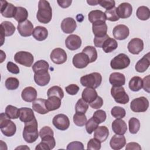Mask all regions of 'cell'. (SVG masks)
I'll return each mask as SVG.
<instances>
[{
	"mask_svg": "<svg viewBox=\"0 0 150 150\" xmlns=\"http://www.w3.org/2000/svg\"><path fill=\"white\" fill-rule=\"evenodd\" d=\"M52 18V9L48 1L40 0L38 3V11L36 14L38 21L44 24L50 22Z\"/></svg>",
	"mask_w": 150,
	"mask_h": 150,
	"instance_id": "cell-1",
	"label": "cell"
},
{
	"mask_svg": "<svg viewBox=\"0 0 150 150\" xmlns=\"http://www.w3.org/2000/svg\"><path fill=\"white\" fill-rule=\"evenodd\" d=\"M38 122L35 118L32 121L25 123L22 135L24 140L28 143H33L39 137Z\"/></svg>",
	"mask_w": 150,
	"mask_h": 150,
	"instance_id": "cell-2",
	"label": "cell"
},
{
	"mask_svg": "<svg viewBox=\"0 0 150 150\" xmlns=\"http://www.w3.org/2000/svg\"><path fill=\"white\" fill-rule=\"evenodd\" d=\"M0 128L2 133L6 137H12L16 132L15 124L10 120L5 112L0 114Z\"/></svg>",
	"mask_w": 150,
	"mask_h": 150,
	"instance_id": "cell-3",
	"label": "cell"
},
{
	"mask_svg": "<svg viewBox=\"0 0 150 150\" xmlns=\"http://www.w3.org/2000/svg\"><path fill=\"white\" fill-rule=\"evenodd\" d=\"M102 82V76L97 72L91 73L84 75L80 78V83L83 86L96 88L99 87Z\"/></svg>",
	"mask_w": 150,
	"mask_h": 150,
	"instance_id": "cell-4",
	"label": "cell"
},
{
	"mask_svg": "<svg viewBox=\"0 0 150 150\" xmlns=\"http://www.w3.org/2000/svg\"><path fill=\"white\" fill-rule=\"evenodd\" d=\"M129 64L128 56L124 53H120L111 60L110 66L114 70H122L127 68Z\"/></svg>",
	"mask_w": 150,
	"mask_h": 150,
	"instance_id": "cell-5",
	"label": "cell"
},
{
	"mask_svg": "<svg viewBox=\"0 0 150 150\" xmlns=\"http://www.w3.org/2000/svg\"><path fill=\"white\" fill-rule=\"evenodd\" d=\"M111 94L115 101L121 104H125L128 103L129 98L122 86H112L111 88Z\"/></svg>",
	"mask_w": 150,
	"mask_h": 150,
	"instance_id": "cell-6",
	"label": "cell"
},
{
	"mask_svg": "<svg viewBox=\"0 0 150 150\" xmlns=\"http://www.w3.org/2000/svg\"><path fill=\"white\" fill-rule=\"evenodd\" d=\"M14 60L17 63L29 67L33 64L34 57L32 53L28 52L20 51L15 53L14 56Z\"/></svg>",
	"mask_w": 150,
	"mask_h": 150,
	"instance_id": "cell-7",
	"label": "cell"
},
{
	"mask_svg": "<svg viewBox=\"0 0 150 150\" xmlns=\"http://www.w3.org/2000/svg\"><path fill=\"white\" fill-rule=\"evenodd\" d=\"M149 107V101L145 97L134 98L130 104L131 110L135 112H145Z\"/></svg>",
	"mask_w": 150,
	"mask_h": 150,
	"instance_id": "cell-8",
	"label": "cell"
},
{
	"mask_svg": "<svg viewBox=\"0 0 150 150\" xmlns=\"http://www.w3.org/2000/svg\"><path fill=\"white\" fill-rule=\"evenodd\" d=\"M53 125L58 129L65 131L70 126V120L67 115L63 114H59L55 115L52 120Z\"/></svg>",
	"mask_w": 150,
	"mask_h": 150,
	"instance_id": "cell-9",
	"label": "cell"
},
{
	"mask_svg": "<svg viewBox=\"0 0 150 150\" xmlns=\"http://www.w3.org/2000/svg\"><path fill=\"white\" fill-rule=\"evenodd\" d=\"M50 57L51 60L55 64H61L67 60V54L65 50L62 48H55L50 53Z\"/></svg>",
	"mask_w": 150,
	"mask_h": 150,
	"instance_id": "cell-10",
	"label": "cell"
},
{
	"mask_svg": "<svg viewBox=\"0 0 150 150\" xmlns=\"http://www.w3.org/2000/svg\"><path fill=\"white\" fill-rule=\"evenodd\" d=\"M19 33L23 37L30 36L33 32V25L29 20L19 23L17 26Z\"/></svg>",
	"mask_w": 150,
	"mask_h": 150,
	"instance_id": "cell-11",
	"label": "cell"
},
{
	"mask_svg": "<svg viewBox=\"0 0 150 150\" xmlns=\"http://www.w3.org/2000/svg\"><path fill=\"white\" fill-rule=\"evenodd\" d=\"M15 31V27L13 23L9 21H4L1 23V45L4 42L5 36H12Z\"/></svg>",
	"mask_w": 150,
	"mask_h": 150,
	"instance_id": "cell-12",
	"label": "cell"
},
{
	"mask_svg": "<svg viewBox=\"0 0 150 150\" xmlns=\"http://www.w3.org/2000/svg\"><path fill=\"white\" fill-rule=\"evenodd\" d=\"M16 7L6 1H1V13L5 18H14Z\"/></svg>",
	"mask_w": 150,
	"mask_h": 150,
	"instance_id": "cell-13",
	"label": "cell"
},
{
	"mask_svg": "<svg viewBox=\"0 0 150 150\" xmlns=\"http://www.w3.org/2000/svg\"><path fill=\"white\" fill-rule=\"evenodd\" d=\"M72 62L74 66L77 69H83L90 63L88 56L83 52L76 54L73 57Z\"/></svg>",
	"mask_w": 150,
	"mask_h": 150,
	"instance_id": "cell-14",
	"label": "cell"
},
{
	"mask_svg": "<svg viewBox=\"0 0 150 150\" xmlns=\"http://www.w3.org/2000/svg\"><path fill=\"white\" fill-rule=\"evenodd\" d=\"M112 34L115 39L119 40H124L129 36V28L125 25H118L114 28Z\"/></svg>",
	"mask_w": 150,
	"mask_h": 150,
	"instance_id": "cell-15",
	"label": "cell"
},
{
	"mask_svg": "<svg viewBox=\"0 0 150 150\" xmlns=\"http://www.w3.org/2000/svg\"><path fill=\"white\" fill-rule=\"evenodd\" d=\"M128 51L133 54H138L144 49V42L139 38H133L128 43Z\"/></svg>",
	"mask_w": 150,
	"mask_h": 150,
	"instance_id": "cell-16",
	"label": "cell"
},
{
	"mask_svg": "<svg viewBox=\"0 0 150 150\" xmlns=\"http://www.w3.org/2000/svg\"><path fill=\"white\" fill-rule=\"evenodd\" d=\"M65 45L68 49L75 50L80 47L81 45V39L78 35H70L66 39Z\"/></svg>",
	"mask_w": 150,
	"mask_h": 150,
	"instance_id": "cell-17",
	"label": "cell"
},
{
	"mask_svg": "<svg viewBox=\"0 0 150 150\" xmlns=\"http://www.w3.org/2000/svg\"><path fill=\"white\" fill-rule=\"evenodd\" d=\"M132 12V6L128 2H123L117 8V13L119 18L126 19L129 18Z\"/></svg>",
	"mask_w": 150,
	"mask_h": 150,
	"instance_id": "cell-18",
	"label": "cell"
},
{
	"mask_svg": "<svg viewBox=\"0 0 150 150\" xmlns=\"http://www.w3.org/2000/svg\"><path fill=\"white\" fill-rule=\"evenodd\" d=\"M126 144V139L123 135L115 134L112 136L110 141V145L114 150L122 149Z\"/></svg>",
	"mask_w": 150,
	"mask_h": 150,
	"instance_id": "cell-19",
	"label": "cell"
},
{
	"mask_svg": "<svg viewBox=\"0 0 150 150\" xmlns=\"http://www.w3.org/2000/svg\"><path fill=\"white\" fill-rule=\"evenodd\" d=\"M77 24L75 20L70 17L64 18L61 23V29L65 33H71L76 29Z\"/></svg>",
	"mask_w": 150,
	"mask_h": 150,
	"instance_id": "cell-20",
	"label": "cell"
},
{
	"mask_svg": "<svg viewBox=\"0 0 150 150\" xmlns=\"http://www.w3.org/2000/svg\"><path fill=\"white\" fill-rule=\"evenodd\" d=\"M92 30L95 36L101 37L107 35V25L105 22L98 21L93 23Z\"/></svg>",
	"mask_w": 150,
	"mask_h": 150,
	"instance_id": "cell-21",
	"label": "cell"
},
{
	"mask_svg": "<svg viewBox=\"0 0 150 150\" xmlns=\"http://www.w3.org/2000/svg\"><path fill=\"white\" fill-rule=\"evenodd\" d=\"M111 126L113 132L116 134L124 135L127 130V124L121 118H117L114 120Z\"/></svg>",
	"mask_w": 150,
	"mask_h": 150,
	"instance_id": "cell-22",
	"label": "cell"
},
{
	"mask_svg": "<svg viewBox=\"0 0 150 150\" xmlns=\"http://www.w3.org/2000/svg\"><path fill=\"white\" fill-rule=\"evenodd\" d=\"M109 81L112 86H122L125 83V77L122 73L114 72L110 75Z\"/></svg>",
	"mask_w": 150,
	"mask_h": 150,
	"instance_id": "cell-23",
	"label": "cell"
},
{
	"mask_svg": "<svg viewBox=\"0 0 150 150\" xmlns=\"http://www.w3.org/2000/svg\"><path fill=\"white\" fill-rule=\"evenodd\" d=\"M50 80V76L48 71L35 73L34 74V81L39 86L47 85Z\"/></svg>",
	"mask_w": 150,
	"mask_h": 150,
	"instance_id": "cell-24",
	"label": "cell"
},
{
	"mask_svg": "<svg viewBox=\"0 0 150 150\" xmlns=\"http://www.w3.org/2000/svg\"><path fill=\"white\" fill-rule=\"evenodd\" d=\"M21 97L22 99L26 102H33L37 97V91L32 87H25L22 91Z\"/></svg>",
	"mask_w": 150,
	"mask_h": 150,
	"instance_id": "cell-25",
	"label": "cell"
},
{
	"mask_svg": "<svg viewBox=\"0 0 150 150\" xmlns=\"http://www.w3.org/2000/svg\"><path fill=\"white\" fill-rule=\"evenodd\" d=\"M46 100L39 98L35 99L32 102V108L33 110L40 114H45L49 112L48 110L46 107L45 105Z\"/></svg>",
	"mask_w": 150,
	"mask_h": 150,
	"instance_id": "cell-26",
	"label": "cell"
},
{
	"mask_svg": "<svg viewBox=\"0 0 150 150\" xmlns=\"http://www.w3.org/2000/svg\"><path fill=\"white\" fill-rule=\"evenodd\" d=\"M19 119L22 122H28L32 121L35 118V114L32 109L28 107H22L19 109Z\"/></svg>",
	"mask_w": 150,
	"mask_h": 150,
	"instance_id": "cell-27",
	"label": "cell"
},
{
	"mask_svg": "<svg viewBox=\"0 0 150 150\" xmlns=\"http://www.w3.org/2000/svg\"><path fill=\"white\" fill-rule=\"evenodd\" d=\"M150 65L149 53H148L139 60L135 65V70L139 73H143L145 71Z\"/></svg>",
	"mask_w": 150,
	"mask_h": 150,
	"instance_id": "cell-28",
	"label": "cell"
},
{
	"mask_svg": "<svg viewBox=\"0 0 150 150\" xmlns=\"http://www.w3.org/2000/svg\"><path fill=\"white\" fill-rule=\"evenodd\" d=\"M61 100L59 97L54 96L49 97L45 103L46 108L49 111L57 110L61 106Z\"/></svg>",
	"mask_w": 150,
	"mask_h": 150,
	"instance_id": "cell-29",
	"label": "cell"
},
{
	"mask_svg": "<svg viewBox=\"0 0 150 150\" xmlns=\"http://www.w3.org/2000/svg\"><path fill=\"white\" fill-rule=\"evenodd\" d=\"M109 135V130L105 126H98L94 131V138L101 142H104Z\"/></svg>",
	"mask_w": 150,
	"mask_h": 150,
	"instance_id": "cell-30",
	"label": "cell"
},
{
	"mask_svg": "<svg viewBox=\"0 0 150 150\" xmlns=\"http://www.w3.org/2000/svg\"><path fill=\"white\" fill-rule=\"evenodd\" d=\"M97 93L95 88L87 87L82 92V98L87 103H91L97 97Z\"/></svg>",
	"mask_w": 150,
	"mask_h": 150,
	"instance_id": "cell-31",
	"label": "cell"
},
{
	"mask_svg": "<svg viewBox=\"0 0 150 150\" xmlns=\"http://www.w3.org/2000/svg\"><path fill=\"white\" fill-rule=\"evenodd\" d=\"M32 35L36 40L38 41H43L47 38L48 30L43 26H38L34 29Z\"/></svg>",
	"mask_w": 150,
	"mask_h": 150,
	"instance_id": "cell-32",
	"label": "cell"
},
{
	"mask_svg": "<svg viewBox=\"0 0 150 150\" xmlns=\"http://www.w3.org/2000/svg\"><path fill=\"white\" fill-rule=\"evenodd\" d=\"M89 21L93 23L98 21L105 22L106 18L104 12L100 10H94L89 12L88 15Z\"/></svg>",
	"mask_w": 150,
	"mask_h": 150,
	"instance_id": "cell-33",
	"label": "cell"
},
{
	"mask_svg": "<svg viewBox=\"0 0 150 150\" xmlns=\"http://www.w3.org/2000/svg\"><path fill=\"white\" fill-rule=\"evenodd\" d=\"M118 47V43L115 39L109 38L104 42L102 48L105 53H110L115 50Z\"/></svg>",
	"mask_w": 150,
	"mask_h": 150,
	"instance_id": "cell-34",
	"label": "cell"
},
{
	"mask_svg": "<svg viewBox=\"0 0 150 150\" xmlns=\"http://www.w3.org/2000/svg\"><path fill=\"white\" fill-rule=\"evenodd\" d=\"M28 17V12L27 9L23 7L17 6L16 12L14 16V19L18 22V23L22 22L26 20Z\"/></svg>",
	"mask_w": 150,
	"mask_h": 150,
	"instance_id": "cell-35",
	"label": "cell"
},
{
	"mask_svg": "<svg viewBox=\"0 0 150 150\" xmlns=\"http://www.w3.org/2000/svg\"><path fill=\"white\" fill-rule=\"evenodd\" d=\"M129 88L133 91H139L142 87V79L139 76H134L129 81Z\"/></svg>",
	"mask_w": 150,
	"mask_h": 150,
	"instance_id": "cell-36",
	"label": "cell"
},
{
	"mask_svg": "<svg viewBox=\"0 0 150 150\" xmlns=\"http://www.w3.org/2000/svg\"><path fill=\"white\" fill-rule=\"evenodd\" d=\"M49 65L48 62L44 60H40L35 62L32 66V70L34 73L48 71Z\"/></svg>",
	"mask_w": 150,
	"mask_h": 150,
	"instance_id": "cell-37",
	"label": "cell"
},
{
	"mask_svg": "<svg viewBox=\"0 0 150 150\" xmlns=\"http://www.w3.org/2000/svg\"><path fill=\"white\" fill-rule=\"evenodd\" d=\"M82 52L85 53L88 56L90 63L95 62L97 59V52L94 46H87L83 49Z\"/></svg>",
	"mask_w": 150,
	"mask_h": 150,
	"instance_id": "cell-38",
	"label": "cell"
},
{
	"mask_svg": "<svg viewBox=\"0 0 150 150\" xmlns=\"http://www.w3.org/2000/svg\"><path fill=\"white\" fill-rule=\"evenodd\" d=\"M136 15L139 19L142 21H146L150 17L149 9L145 6H141L137 9Z\"/></svg>",
	"mask_w": 150,
	"mask_h": 150,
	"instance_id": "cell-39",
	"label": "cell"
},
{
	"mask_svg": "<svg viewBox=\"0 0 150 150\" xmlns=\"http://www.w3.org/2000/svg\"><path fill=\"white\" fill-rule=\"evenodd\" d=\"M5 114L10 119H17L19 117L20 111L17 107L8 105L5 108Z\"/></svg>",
	"mask_w": 150,
	"mask_h": 150,
	"instance_id": "cell-40",
	"label": "cell"
},
{
	"mask_svg": "<svg viewBox=\"0 0 150 150\" xmlns=\"http://www.w3.org/2000/svg\"><path fill=\"white\" fill-rule=\"evenodd\" d=\"M128 126L130 133L135 134L140 128V122L139 120L136 118H131L128 121Z\"/></svg>",
	"mask_w": 150,
	"mask_h": 150,
	"instance_id": "cell-41",
	"label": "cell"
},
{
	"mask_svg": "<svg viewBox=\"0 0 150 150\" xmlns=\"http://www.w3.org/2000/svg\"><path fill=\"white\" fill-rule=\"evenodd\" d=\"M47 95L48 97L54 96L59 97L60 99H62L64 97V92L62 88L59 86H54L49 88Z\"/></svg>",
	"mask_w": 150,
	"mask_h": 150,
	"instance_id": "cell-42",
	"label": "cell"
},
{
	"mask_svg": "<svg viewBox=\"0 0 150 150\" xmlns=\"http://www.w3.org/2000/svg\"><path fill=\"white\" fill-rule=\"evenodd\" d=\"M88 105L82 98H80L76 103L75 105V110L76 113L85 114L87 111Z\"/></svg>",
	"mask_w": 150,
	"mask_h": 150,
	"instance_id": "cell-43",
	"label": "cell"
},
{
	"mask_svg": "<svg viewBox=\"0 0 150 150\" xmlns=\"http://www.w3.org/2000/svg\"><path fill=\"white\" fill-rule=\"evenodd\" d=\"M6 88L9 90H13L18 88L19 86V81L17 78L9 77L5 83Z\"/></svg>",
	"mask_w": 150,
	"mask_h": 150,
	"instance_id": "cell-44",
	"label": "cell"
},
{
	"mask_svg": "<svg viewBox=\"0 0 150 150\" xmlns=\"http://www.w3.org/2000/svg\"><path fill=\"white\" fill-rule=\"evenodd\" d=\"M98 122L93 118L91 117L86 123V129L88 134H92L96 128L98 127Z\"/></svg>",
	"mask_w": 150,
	"mask_h": 150,
	"instance_id": "cell-45",
	"label": "cell"
},
{
	"mask_svg": "<svg viewBox=\"0 0 150 150\" xmlns=\"http://www.w3.org/2000/svg\"><path fill=\"white\" fill-rule=\"evenodd\" d=\"M73 122L77 126L83 127L84 126L87 122V117L85 115V114L76 113L73 115Z\"/></svg>",
	"mask_w": 150,
	"mask_h": 150,
	"instance_id": "cell-46",
	"label": "cell"
},
{
	"mask_svg": "<svg viewBox=\"0 0 150 150\" xmlns=\"http://www.w3.org/2000/svg\"><path fill=\"white\" fill-rule=\"evenodd\" d=\"M112 116L115 118H123L126 114L125 109L120 106H114L111 110Z\"/></svg>",
	"mask_w": 150,
	"mask_h": 150,
	"instance_id": "cell-47",
	"label": "cell"
},
{
	"mask_svg": "<svg viewBox=\"0 0 150 150\" xmlns=\"http://www.w3.org/2000/svg\"><path fill=\"white\" fill-rule=\"evenodd\" d=\"M106 20L115 22L119 20L120 18L117 13V8L114 7L111 9L106 10L104 12Z\"/></svg>",
	"mask_w": 150,
	"mask_h": 150,
	"instance_id": "cell-48",
	"label": "cell"
},
{
	"mask_svg": "<svg viewBox=\"0 0 150 150\" xmlns=\"http://www.w3.org/2000/svg\"><path fill=\"white\" fill-rule=\"evenodd\" d=\"M93 117L98 122V124H101L104 122L107 118L106 112L103 110H98L94 112L93 114Z\"/></svg>",
	"mask_w": 150,
	"mask_h": 150,
	"instance_id": "cell-49",
	"label": "cell"
},
{
	"mask_svg": "<svg viewBox=\"0 0 150 150\" xmlns=\"http://www.w3.org/2000/svg\"><path fill=\"white\" fill-rule=\"evenodd\" d=\"M41 139H42V142L45 143L49 146L50 150L54 148L56 145V141L53 135H46L41 138Z\"/></svg>",
	"mask_w": 150,
	"mask_h": 150,
	"instance_id": "cell-50",
	"label": "cell"
},
{
	"mask_svg": "<svg viewBox=\"0 0 150 150\" xmlns=\"http://www.w3.org/2000/svg\"><path fill=\"white\" fill-rule=\"evenodd\" d=\"M101 148V142L96 138H91L87 143V149L98 150Z\"/></svg>",
	"mask_w": 150,
	"mask_h": 150,
	"instance_id": "cell-51",
	"label": "cell"
},
{
	"mask_svg": "<svg viewBox=\"0 0 150 150\" xmlns=\"http://www.w3.org/2000/svg\"><path fill=\"white\" fill-rule=\"evenodd\" d=\"M98 1V4L106 9V10H109L115 7V2L114 0H101Z\"/></svg>",
	"mask_w": 150,
	"mask_h": 150,
	"instance_id": "cell-52",
	"label": "cell"
},
{
	"mask_svg": "<svg viewBox=\"0 0 150 150\" xmlns=\"http://www.w3.org/2000/svg\"><path fill=\"white\" fill-rule=\"evenodd\" d=\"M110 36L108 35H106L104 36H101V37H97L95 36L94 39V44L96 47H102V46L105 42V40L108 39Z\"/></svg>",
	"mask_w": 150,
	"mask_h": 150,
	"instance_id": "cell-53",
	"label": "cell"
},
{
	"mask_svg": "<svg viewBox=\"0 0 150 150\" xmlns=\"http://www.w3.org/2000/svg\"><path fill=\"white\" fill-rule=\"evenodd\" d=\"M66 91L70 95H76L79 91V87L74 84H71L65 87Z\"/></svg>",
	"mask_w": 150,
	"mask_h": 150,
	"instance_id": "cell-54",
	"label": "cell"
},
{
	"mask_svg": "<svg viewBox=\"0 0 150 150\" xmlns=\"http://www.w3.org/2000/svg\"><path fill=\"white\" fill-rule=\"evenodd\" d=\"M6 68L8 71L12 74H18L19 73V67L15 63L12 62H8L6 64Z\"/></svg>",
	"mask_w": 150,
	"mask_h": 150,
	"instance_id": "cell-55",
	"label": "cell"
},
{
	"mask_svg": "<svg viewBox=\"0 0 150 150\" xmlns=\"http://www.w3.org/2000/svg\"><path fill=\"white\" fill-rule=\"evenodd\" d=\"M103 100L101 97L98 96L93 102L90 103V107L94 109H99L103 106Z\"/></svg>",
	"mask_w": 150,
	"mask_h": 150,
	"instance_id": "cell-56",
	"label": "cell"
},
{
	"mask_svg": "<svg viewBox=\"0 0 150 150\" xmlns=\"http://www.w3.org/2000/svg\"><path fill=\"white\" fill-rule=\"evenodd\" d=\"M67 149H84V145L82 142L74 141L69 143L66 148Z\"/></svg>",
	"mask_w": 150,
	"mask_h": 150,
	"instance_id": "cell-57",
	"label": "cell"
},
{
	"mask_svg": "<svg viewBox=\"0 0 150 150\" xmlns=\"http://www.w3.org/2000/svg\"><path fill=\"white\" fill-rule=\"evenodd\" d=\"M39 136L40 138H42L44 136L48 135H54V132L52 130V129L48 127V126H45L42 128L40 129L39 131Z\"/></svg>",
	"mask_w": 150,
	"mask_h": 150,
	"instance_id": "cell-58",
	"label": "cell"
},
{
	"mask_svg": "<svg viewBox=\"0 0 150 150\" xmlns=\"http://www.w3.org/2000/svg\"><path fill=\"white\" fill-rule=\"evenodd\" d=\"M126 150H141V146L137 142H129L126 145L125 147Z\"/></svg>",
	"mask_w": 150,
	"mask_h": 150,
	"instance_id": "cell-59",
	"label": "cell"
},
{
	"mask_svg": "<svg viewBox=\"0 0 150 150\" xmlns=\"http://www.w3.org/2000/svg\"><path fill=\"white\" fill-rule=\"evenodd\" d=\"M149 77L150 76L148 75L142 79V87L144 90L147 93H149Z\"/></svg>",
	"mask_w": 150,
	"mask_h": 150,
	"instance_id": "cell-60",
	"label": "cell"
},
{
	"mask_svg": "<svg viewBox=\"0 0 150 150\" xmlns=\"http://www.w3.org/2000/svg\"><path fill=\"white\" fill-rule=\"evenodd\" d=\"M57 2L61 8H66L69 7L71 5L72 1L71 0H61V1L57 0Z\"/></svg>",
	"mask_w": 150,
	"mask_h": 150,
	"instance_id": "cell-61",
	"label": "cell"
},
{
	"mask_svg": "<svg viewBox=\"0 0 150 150\" xmlns=\"http://www.w3.org/2000/svg\"><path fill=\"white\" fill-rule=\"evenodd\" d=\"M36 150L38 149H44V150H50L49 146L44 142H40L35 148Z\"/></svg>",
	"mask_w": 150,
	"mask_h": 150,
	"instance_id": "cell-62",
	"label": "cell"
},
{
	"mask_svg": "<svg viewBox=\"0 0 150 150\" xmlns=\"http://www.w3.org/2000/svg\"><path fill=\"white\" fill-rule=\"evenodd\" d=\"M0 52H1V63H2L6 58V54H5V53L3 52V51L2 50H1Z\"/></svg>",
	"mask_w": 150,
	"mask_h": 150,
	"instance_id": "cell-63",
	"label": "cell"
},
{
	"mask_svg": "<svg viewBox=\"0 0 150 150\" xmlns=\"http://www.w3.org/2000/svg\"><path fill=\"white\" fill-rule=\"evenodd\" d=\"M87 2L90 5H97L98 4V1H87Z\"/></svg>",
	"mask_w": 150,
	"mask_h": 150,
	"instance_id": "cell-64",
	"label": "cell"
}]
</instances>
